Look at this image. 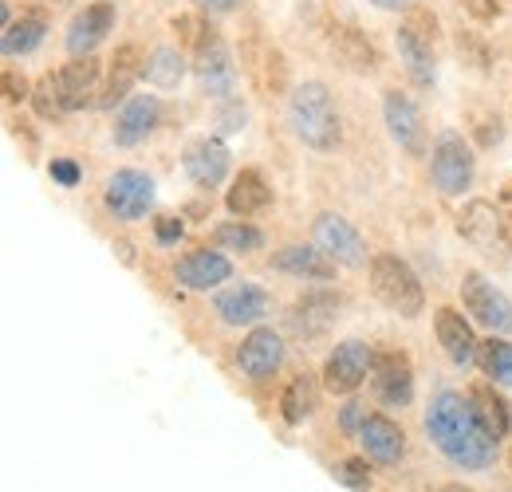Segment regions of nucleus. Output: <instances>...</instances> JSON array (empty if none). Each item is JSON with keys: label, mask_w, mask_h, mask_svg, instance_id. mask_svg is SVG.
<instances>
[{"label": "nucleus", "mask_w": 512, "mask_h": 492, "mask_svg": "<svg viewBox=\"0 0 512 492\" xmlns=\"http://www.w3.org/2000/svg\"><path fill=\"white\" fill-rule=\"evenodd\" d=\"M312 237H316V245L339 268H363L367 264V241H363V233L347 217H339V213H320L312 221Z\"/></svg>", "instance_id": "f8f14e48"}, {"label": "nucleus", "mask_w": 512, "mask_h": 492, "mask_svg": "<svg viewBox=\"0 0 512 492\" xmlns=\"http://www.w3.org/2000/svg\"><path fill=\"white\" fill-rule=\"evenodd\" d=\"M193 75L201 83V91L217 103L233 99L237 95V63H233V52L229 44L217 36V28H205L197 48H193Z\"/></svg>", "instance_id": "423d86ee"}, {"label": "nucleus", "mask_w": 512, "mask_h": 492, "mask_svg": "<svg viewBox=\"0 0 512 492\" xmlns=\"http://www.w3.org/2000/svg\"><path fill=\"white\" fill-rule=\"evenodd\" d=\"M469 398H473L477 414L485 418V426L497 433V441H505L512 433V410L509 402L497 394V382L493 386H469Z\"/></svg>", "instance_id": "7c9ffc66"}, {"label": "nucleus", "mask_w": 512, "mask_h": 492, "mask_svg": "<svg viewBox=\"0 0 512 492\" xmlns=\"http://www.w3.org/2000/svg\"><path fill=\"white\" fill-rule=\"evenodd\" d=\"M225 205H229L233 217H245V221L264 213L272 205V189L264 182V174L260 170H241L229 185V193H225Z\"/></svg>", "instance_id": "a878e982"}, {"label": "nucleus", "mask_w": 512, "mask_h": 492, "mask_svg": "<svg viewBox=\"0 0 512 492\" xmlns=\"http://www.w3.org/2000/svg\"><path fill=\"white\" fill-rule=\"evenodd\" d=\"M394 44H398V60L406 67V75H410V83L414 87H434L438 83V60H434V48H430V40L414 28V24H398V32H394Z\"/></svg>", "instance_id": "5701e85b"}, {"label": "nucleus", "mask_w": 512, "mask_h": 492, "mask_svg": "<svg viewBox=\"0 0 512 492\" xmlns=\"http://www.w3.org/2000/svg\"><path fill=\"white\" fill-rule=\"evenodd\" d=\"M359 445H363V457L375 461V465H398L406 457V433L398 422H390L386 414H371L359 430Z\"/></svg>", "instance_id": "393cba45"}, {"label": "nucleus", "mask_w": 512, "mask_h": 492, "mask_svg": "<svg viewBox=\"0 0 512 492\" xmlns=\"http://www.w3.org/2000/svg\"><path fill=\"white\" fill-rule=\"evenodd\" d=\"M477 363L485 370V378H493L497 386H512V343L509 339H489L481 343Z\"/></svg>", "instance_id": "473e14b6"}, {"label": "nucleus", "mask_w": 512, "mask_h": 492, "mask_svg": "<svg viewBox=\"0 0 512 492\" xmlns=\"http://www.w3.org/2000/svg\"><path fill=\"white\" fill-rule=\"evenodd\" d=\"M461 8H465L473 20H481V24H493V20L501 16V4H497V0H461Z\"/></svg>", "instance_id": "ea45409f"}, {"label": "nucleus", "mask_w": 512, "mask_h": 492, "mask_svg": "<svg viewBox=\"0 0 512 492\" xmlns=\"http://www.w3.org/2000/svg\"><path fill=\"white\" fill-rule=\"evenodd\" d=\"M371 386L386 410H406L414 402V370L402 355H379L371 370Z\"/></svg>", "instance_id": "412c9836"}, {"label": "nucleus", "mask_w": 512, "mask_h": 492, "mask_svg": "<svg viewBox=\"0 0 512 492\" xmlns=\"http://www.w3.org/2000/svg\"><path fill=\"white\" fill-rule=\"evenodd\" d=\"M426 437L434 441V449L446 457L453 469L461 473H485L497 465L501 441L497 433L485 426V418L477 414L469 390H438L426 406Z\"/></svg>", "instance_id": "f257e3e1"}, {"label": "nucleus", "mask_w": 512, "mask_h": 492, "mask_svg": "<svg viewBox=\"0 0 512 492\" xmlns=\"http://www.w3.org/2000/svg\"><path fill=\"white\" fill-rule=\"evenodd\" d=\"M99 75H103V63L95 56H75L56 71V95H60L64 115L83 111V107H99V95H103Z\"/></svg>", "instance_id": "ddd939ff"}, {"label": "nucleus", "mask_w": 512, "mask_h": 492, "mask_svg": "<svg viewBox=\"0 0 512 492\" xmlns=\"http://www.w3.org/2000/svg\"><path fill=\"white\" fill-rule=\"evenodd\" d=\"M272 268L284 272V276H296V280H312V284H327L335 280V260L323 252L320 245H284L280 252H272Z\"/></svg>", "instance_id": "4be33fe9"}, {"label": "nucleus", "mask_w": 512, "mask_h": 492, "mask_svg": "<svg viewBox=\"0 0 512 492\" xmlns=\"http://www.w3.org/2000/svg\"><path fill=\"white\" fill-rule=\"evenodd\" d=\"M371 292L386 311L402 315V319H418L426 308V292L422 280L414 276V268L394 256V252H375L371 256Z\"/></svg>", "instance_id": "7ed1b4c3"}, {"label": "nucleus", "mask_w": 512, "mask_h": 492, "mask_svg": "<svg viewBox=\"0 0 512 492\" xmlns=\"http://www.w3.org/2000/svg\"><path fill=\"white\" fill-rule=\"evenodd\" d=\"M316 406H320V386L312 374H296L280 394V418L288 426H304L316 414Z\"/></svg>", "instance_id": "cd10ccee"}, {"label": "nucleus", "mask_w": 512, "mask_h": 492, "mask_svg": "<svg viewBox=\"0 0 512 492\" xmlns=\"http://www.w3.org/2000/svg\"><path fill=\"white\" fill-rule=\"evenodd\" d=\"M182 170H186V178H190L197 189H217V185L229 178V170H233V154H229V146L221 142V138H193L190 146H186V154H182Z\"/></svg>", "instance_id": "2eb2a0df"}, {"label": "nucleus", "mask_w": 512, "mask_h": 492, "mask_svg": "<svg viewBox=\"0 0 512 492\" xmlns=\"http://www.w3.org/2000/svg\"><path fill=\"white\" fill-rule=\"evenodd\" d=\"M477 178V154L473 146L457 134V130H442L430 146V182L446 197H461L465 189H473Z\"/></svg>", "instance_id": "20e7f679"}, {"label": "nucleus", "mask_w": 512, "mask_h": 492, "mask_svg": "<svg viewBox=\"0 0 512 492\" xmlns=\"http://www.w3.org/2000/svg\"><path fill=\"white\" fill-rule=\"evenodd\" d=\"M32 107H36V115H40L44 123L64 119V107H60V95H56V71H48V75L32 87Z\"/></svg>", "instance_id": "72a5a7b5"}, {"label": "nucleus", "mask_w": 512, "mask_h": 492, "mask_svg": "<svg viewBox=\"0 0 512 492\" xmlns=\"http://www.w3.org/2000/svg\"><path fill=\"white\" fill-rule=\"evenodd\" d=\"M197 4V12H205V16H229V12H237L245 0H193Z\"/></svg>", "instance_id": "79ce46f5"}, {"label": "nucleus", "mask_w": 512, "mask_h": 492, "mask_svg": "<svg viewBox=\"0 0 512 492\" xmlns=\"http://www.w3.org/2000/svg\"><path fill=\"white\" fill-rule=\"evenodd\" d=\"M367 418H371V414H367V406H363V402H347V406L339 410V430L359 437V430H363V422H367Z\"/></svg>", "instance_id": "4c0bfd02"}, {"label": "nucleus", "mask_w": 512, "mask_h": 492, "mask_svg": "<svg viewBox=\"0 0 512 492\" xmlns=\"http://www.w3.org/2000/svg\"><path fill=\"white\" fill-rule=\"evenodd\" d=\"M142 52H138V44H123L119 52H115V60L107 67V83H103V95H99V107L103 111H115V107H123L130 95H134V83L142 79Z\"/></svg>", "instance_id": "b1692460"}, {"label": "nucleus", "mask_w": 512, "mask_h": 492, "mask_svg": "<svg viewBox=\"0 0 512 492\" xmlns=\"http://www.w3.org/2000/svg\"><path fill=\"white\" fill-rule=\"evenodd\" d=\"M457 233L477 248L481 256H497V260H509L512 252V233H509V221L501 217V209L493 201H465L461 213H457Z\"/></svg>", "instance_id": "39448f33"}, {"label": "nucleus", "mask_w": 512, "mask_h": 492, "mask_svg": "<svg viewBox=\"0 0 512 492\" xmlns=\"http://www.w3.org/2000/svg\"><path fill=\"white\" fill-rule=\"evenodd\" d=\"M237 367H241L245 378H253V382L272 378L276 370L284 367V335L272 331V327H264V323L249 327V335L237 347Z\"/></svg>", "instance_id": "f3484780"}, {"label": "nucleus", "mask_w": 512, "mask_h": 492, "mask_svg": "<svg viewBox=\"0 0 512 492\" xmlns=\"http://www.w3.org/2000/svg\"><path fill=\"white\" fill-rule=\"evenodd\" d=\"M229 276H233L229 256L209 252V248H193V252H186V256L174 264V280H178L186 292H213V288L225 284Z\"/></svg>", "instance_id": "aec40b11"}, {"label": "nucleus", "mask_w": 512, "mask_h": 492, "mask_svg": "<svg viewBox=\"0 0 512 492\" xmlns=\"http://www.w3.org/2000/svg\"><path fill=\"white\" fill-rule=\"evenodd\" d=\"M142 79H146L150 87L174 91V87H178V83L186 79V56H182L178 48H170V44L154 48V52L146 56V67H142Z\"/></svg>", "instance_id": "c756f323"}, {"label": "nucleus", "mask_w": 512, "mask_h": 492, "mask_svg": "<svg viewBox=\"0 0 512 492\" xmlns=\"http://www.w3.org/2000/svg\"><path fill=\"white\" fill-rule=\"evenodd\" d=\"M331 48H335V56L347 63L351 71H375L379 67V56H375L371 40L363 32H355L351 24H331Z\"/></svg>", "instance_id": "c85d7f7f"}, {"label": "nucleus", "mask_w": 512, "mask_h": 492, "mask_svg": "<svg viewBox=\"0 0 512 492\" xmlns=\"http://www.w3.org/2000/svg\"><path fill=\"white\" fill-rule=\"evenodd\" d=\"M48 36V20L36 16V12H24L20 20H12L4 32H0V56L4 60H20V56H32Z\"/></svg>", "instance_id": "bb28decb"}, {"label": "nucleus", "mask_w": 512, "mask_h": 492, "mask_svg": "<svg viewBox=\"0 0 512 492\" xmlns=\"http://www.w3.org/2000/svg\"><path fill=\"white\" fill-rule=\"evenodd\" d=\"M383 123L398 150H406L410 158H426V123H422V111L414 107V99L406 91L390 87L383 95Z\"/></svg>", "instance_id": "9b49d317"}, {"label": "nucleus", "mask_w": 512, "mask_h": 492, "mask_svg": "<svg viewBox=\"0 0 512 492\" xmlns=\"http://www.w3.org/2000/svg\"><path fill=\"white\" fill-rule=\"evenodd\" d=\"M331 473H335L339 485H347L351 492L371 489V465H367V457H343V461L331 465Z\"/></svg>", "instance_id": "f704fd0d"}, {"label": "nucleus", "mask_w": 512, "mask_h": 492, "mask_svg": "<svg viewBox=\"0 0 512 492\" xmlns=\"http://www.w3.org/2000/svg\"><path fill=\"white\" fill-rule=\"evenodd\" d=\"M442 492H473V489H469V485H446Z\"/></svg>", "instance_id": "c03bdc74"}, {"label": "nucleus", "mask_w": 512, "mask_h": 492, "mask_svg": "<svg viewBox=\"0 0 512 492\" xmlns=\"http://www.w3.org/2000/svg\"><path fill=\"white\" fill-rule=\"evenodd\" d=\"M115 16H119V12H115V0H95V4H87L83 12H75L64 36L67 56H71V60H75V56H95V48L115 32Z\"/></svg>", "instance_id": "4468645a"}, {"label": "nucleus", "mask_w": 512, "mask_h": 492, "mask_svg": "<svg viewBox=\"0 0 512 492\" xmlns=\"http://www.w3.org/2000/svg\"><path fill=\"white\" fill-rule=\"evenodd\" d=\"M154 182L142 170H115L103 189V205L115 221H142L154 209Z\"/></svg>", "instance_id": "9d476101"}, {"label": "nucleus", "mask_w": 512, "mask_h": 492, "mask_svg": "<svg viewBox=\"0 0 512 492\" xmlns=\"http://www.w3.org/2000/svg\"><path fill=\"white\" fill-rule=\"evenodd\" d=\"M213 245L225 252H256V248H264V233L249 225L245 217H237V221H225L213 229Z\"/></svg>", "instance_id": "2f4dec72"}, {"label": "nucleus", "mask_w": 512, "mask_h": 492, "mask_svg": "<svg viewBox=\"0 0 512 492\" xmlns=\"http://www.w3.org/2000/svg\"><path fill=\"white\" fill-rule=\"evenodd\" d=\"M461 304L493 335H512V300L485 272H465L461 276Z\"/></svg>", "instance_id": "0eeeda50"}, {"label": "nucleus", "mask_w": 512, "mask_h": 492, "mask_svg": "<svg viewBox=\"0 0 512 492\" xmlns=\"http://www.w3.org/2000/svg\"><path fill=\"white\" fill-rule=\"evenodd\" d=\"M213 311L225 327H260L272 315V296L260 284H233L213 296Z\"/></svg>", "instance_id": "dca6fc26"}, {"label": "nucleus", "mask_w": 512, "mask_h": 492, "mask_svg": "<svg viewBox=\"0 0 512 492\" xmlns=\"http://www.w3.org/2000/svg\"><path fill=\"white\" fill-rule=\"evenodd\" d=\"M182 233H186V225H182V217H158L154 221V241L158 245H178L182 241Z\"/></svg>", "instance_id": "e433bc0d"}, {"label": "nucleus", "mask_w": 512, "mask_h": 492, "mask_svg": "<svg viewBox=\"0 0 512 492\" xmlns=\"http://www.w3.org/2000/svg\"><path fill=\"white\" fill-rule=\"evenodd\" d=\"M371 4H379V8H386V12H402V8H410L414 0H371Z\"/></svg>", "instance_id": "37998d69"}, {"label": "nucleus", "mask_w": 512, "mask_h": 492, "mask_svg": "<svg viewBox=\"0 0 512 492\" xmlns=\"http://www.w3.org/2000/svg\"><path fill=\"white\" fill-rule=\"evenodd\" d=\"M339 308H343V296H339V292H331V288H312V292H304V296L288 308L284 331H288L292 339H320V335H327V331L335 327Z\"/></svg>", "instance_id": "1a4fd4ad"}, {"label": "nucleus", "mask_w": 512, "mask_h": 492, "mask_svg": "<svg viewBox=\"0 0 512 492\" xmlns=\"http://www.w3.org/2000/svg\"><path fill=\"white\" fill-rule=\"evenodd\" d=\"M48 174H52V182H60L64 189H71V185H79V166L71 162V158H52V166H48Z\"/></svg>", "instance_id": "58836bf2"}, {"label": "nucleus", "mask_w": 512, "mask_h": 492, "mask_svg": "<svg viewBox=\"0 0 512 492\" xmlns=\"http://www.w3.org/2000/svg\"><path fill=\"white\" fill-rule=\"evenodd\" d=\"M375 359H379L375 347L363 343V339L339 343V347L327 355V363H323V386H327L331 394H355V390L371 378Z\"/></svg>", "instance_id": "6e6552de"}, {"label": "nucleus", "mask_w": 512, "mask_h": 492, "mask_svg": "<svg viewBox=\"0 0 512 492\" xmlns=\"http://www.w3.org/2000/svg\"><path fill=\"white\" fill-rule=\"evenodd\" d=\"M288 126H292V134H296L308 150L331 154V150L343 142V119H339V107H335L331 87L320 83V79L300 83V87L288 95Z\"/></svg>", "instance_id": "f03ea898"}, {"label": "nucleus", "mask_w": 512, "mask_h": 492, "mask_svg": "<svg viewBox=\"0 0 512 492\" xmlns=\"http://www.w3.org/2000/svg\"><path fill=\"white\" fill-rule=\"evenodd\" d=\"M162 126V99L158 95H130L127 103L115 111L111 138L115 146H138Z\"/></svg>", "instance_id": "a211bd4d"}, {"label": "nucleus", "mask_w": 512, "mask_h": 492, "mask_svg": "<svg viewBox=\"0 0 512 492\" xmlns=\"http://www.w3.org/2000/svg\"><path fill=\"white\" fill-rule=\"evenodd\" d=\"M52 4H60V0H52Z\"/></svg>", "instance_id": "49530a36"}, {"label": "nucleus", "mask_w": 512, "mask_h": 492, "mask_svg": "<svg viewBox=\"0 0 512 492\" xmlns=\"http://www.w3.org/2000/svg\"><path fill=\"white\" fill-rule=\"evenodd\" d=\"M4 99H8V103L32 99V95H28V83H24V75H16V71H4Z\"/></svg>", "instance_id": "a19ab883"}, {"label": "nucleus", "mask_w": 512, "mask_h": 492, "mask_svg": "<svg viewBox=\"0 0 512 492\" xmlns=\"http://www.w3.org/2000/svg\"><path fill=\"white\" fill-rule=\"evenodd\" d=\"M249 123V111H245V103L233 95V99H225L221 103V111H217V130L221 134H237V130H245Z\"/></svg>", "instance_id": "c9c22d12"}, {"label": "nucleus", "mask_w": 512, "mask_h": 492, "mask_svg": "<svg viewBox=\"0 0 512 492\" xmlns=\"http://www.w3.org/2000/svg\"><path fill=\"white\" fill-rule=\"evenodd\" d=\"M434 331H438V343H442L446 359L457 370H469L477 363L481 343H477V335H473V327H469V319H465L461 311L438 308L434 311Z\"/></svg>", "instance_id": "6ab92c4d"}, {"label": "nucleus", "mask_w": 512, "mask_h": 492, "mask_svg": "<svg viewBox=\"0 0 512 492\" xmlns=\"http://www.w3.org/2000/svg\"><path fill=\"white\" fill-rule=\"evenodd\" d=\"M509 465H512V453H509Z\"/></svg>", "instance_id": "a18cd8bd"}]
</instances>
